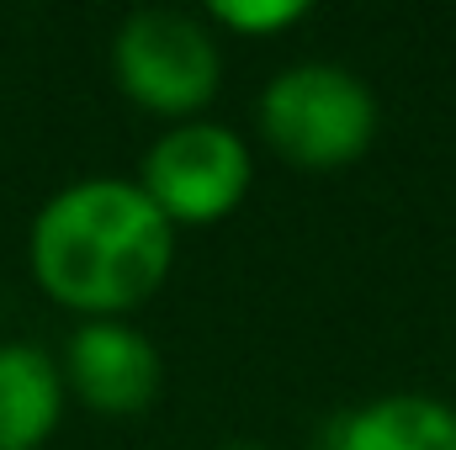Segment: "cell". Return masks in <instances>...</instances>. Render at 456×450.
I'll return each instance as SVG.
<instances>
[{
  "mask_svg": "<svg viewBox=\"0 0 456 450\" xmlns=\"http://www.w3.org/2000/svg\"><path fill=\"white\" fill-rule=\"evenodd\" d=\"M27 260L32 281L59 308L86 318H122L165 286L175 265V228L138 181L91 175L37 207Z\"/></svg>",
  "mask_w": 456,
  "mask_h": 450,
  "instance_id": "1",
  "label": "cell"
},
{
  "mask_svg": "<svg viewBox=\"0 0 456 450\" xmlns=\"http://www.w3.org/2000/svg\"><path fill=\"white\" fill-rule=\"evenodd\" d=\"M260 133L297 170H345L377 138V96L340 64H292L260 96Z\"/></svg>",
  "mask_w": 456,
  "mask_h": 450,
  "instance_id": "2",
  "label": "cell"
},
{
  "mask_svg": "<svg viewBox=\"0 0 456 450\" xmlns=\"http://www.w3.org/2000/svg\"><path fill=\"white\" fill-rule=\"evenodd\" d=\"M112 80L133 107L191 122V112H202L218 96L224 53L208 21L170 5H143L117 27Z\"/></svg>",
  "mask_w": 456,
  "mask_h": 450,
  "instance_id": "3",
  "label": "cell"
},
{
  "mask_svg": "<svg viewBox=\"0 0 456 450\" xmlns=\"http://www.w3.org/2000/svg\"><path fill=\"white\" fill-rule=\"evenodd\" d=\"M249 149L224 122H175L165 127L143 154V197L170 218V228L224 223L228 213L249 197Z\"/></svg>",
  "mask_w": 456,
  "mask_h": 450,
  "instance_id": "4",
  "label": "cell"
},
{
  "mask_svg": "<svg viewBox=\"0 0 456 450\" xmlns=\"http://www.w3.org/2000/svg\"><path fill=\"white\" fill-rule=\"evenodd\" d=\"M59 371H64V392H75L86 408L112 414V419L143 414L165 382V360L154 339L122 318H86L64 344Z\"/></svg>",
  "mask_w": 456,
  "mask_h": 450,
  "instance_id": "5",
  "label": "cell"
},
{
  "mask_svg": "<svg viewBox=\"0 0 456 450\" xmlns=\"http://www.w3.org/2000/svg\"><path fill=\"white\" fill-rule=\"evenodd\" d=\"M64 419V371L48 350L0 344V450H43Z\"/></svg>",
  "mask_w": 456,
  "mask_h": 450,
  "instance_id": "6",
  "label": "cell"
},
{
  "mask_svg": "<svg viewBox=\"0 0 456 450\" xmlns=\"http://www.w3.org/2000/svg\"><path fill=\"white\" fill-rule=\"evenodd\" d=\"M330 450H456V408L425 392H387L330 419Z\"/></svg>",
  "mask_w": 456,
  "mask_h": 450,
  "instance_id": "7",
  "label": "cell"
},
{
  "mask_svg": "<svg viewBox=\"0 0 456 450\" xmlns=\"http://www.w3.org/2000/svg\"><path fill=\"white\" fill-rule=\"evenodd\" d=\"M208 16L228 27V32H249V37H260V32H281V27H297L303 16H308V5L303 0H265V5H239V0H218V5H208Z\"/></svg>",
  "mask_w": 456,
  "mask_h": 450,
  "instance_id": "8",
  "label": "cell"
},
{
  "mask_svg": "<svg viewBox=\"0 0 456 450\" xmlns=\"http://www.w3.org/2000/svg\"><path fill=\"white\" fill-rule=\"evenodd\" d=\"M224 450H265V446H249V440H233V446H224Z\"/></svg>",
  "mask_w": 456,
  "mask_h": 450,
  "instance_id": "9",
  "label": "cell"
}]
</instances>
